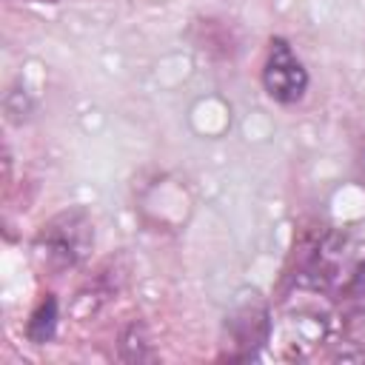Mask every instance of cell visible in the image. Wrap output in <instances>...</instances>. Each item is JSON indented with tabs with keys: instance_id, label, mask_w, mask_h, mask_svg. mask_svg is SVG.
Listing matches in <instances>:
<instances>
[{
	"instance_id": "obj_3",
	"label": "cell",
	"mask_w": 365,
	"mask_h": 365,
	"mask_svg": "<svg viewBox=\"0 0 365 365\" xmlns=\"http://www.w3.org/2000/svg\"><path fill=\"white\" fill-rule=\"evenodd\" d=\"M31 3H57V0H31Z\"/></svg>"
},
{
	"instance_id": "obj_1",
	"label": "cell",
	"mask_w": 365,
	"mask_h": 365,
	"mask_svg": "<svg viewBox=\"0 0 365 365\" xmlns=\"http://www.w3.org/2000/svg\"><path fill=\"white\" fill-rule=\"evenodd\" d=\"M262 88L279 106H294L308 91V68L291 48L285 37H271L265 66H262Z\"/></svg>"
},
{
	"instance_id": "obj_2",
	"label": "cell",
	"mask_w": 365,
	"mask_h": 365,
	"mask_svg": "<svg viewBox=\"0 0 365 365\" xmlns=\"http://www.w3.org/2000/svg\"><path fill=\"white\" fill-rule=\"evenodd\" d=\"M54 331H57V299L48 294V297L31 311V317H29V322H26V336H29V342H34V345H46V342L54 336Z\"/></svg>"
}]
</instances>
